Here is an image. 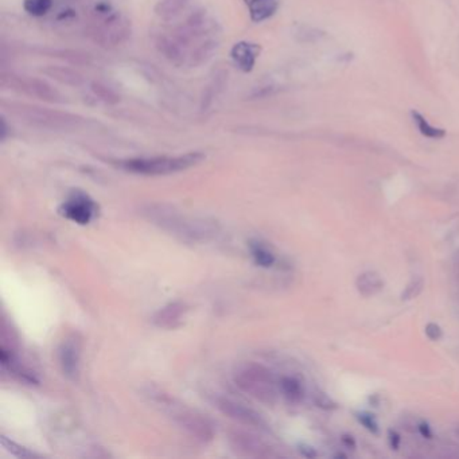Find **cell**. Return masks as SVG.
I'll list each match as a JSON object with an SVG mask.
<instances>
[{
  "label": "cell",
  "instance_id": "1",
  "mask_svg": "<svg viewBox=\"0 0 459 459\" xmlns=\"http://www.w3.org/2000/svg\"><path fill=\"white\" fill-rule=\"evenodd\" d=\"M166 24L172 26L158 34L156 46L177 65H202L219 46V26L205 10L195 8L179 24Z\"/></svg>",
  "mask_w": 459,
  "mask_h": 459
},
{
  "label": "cell",
  "instance_id": "2",
  "mask_svg": "<svg viewBox=\"0 0 459 459\" xmlns=\"http://www.w3.org/2000/svg\"><path fill=\"white\" fill-rule=\"evenodd\" d=\"M143 215L152 224L182 240L202 242L217 233V226L215 224L204 218L179 213L166 205H148L143 209Z\"/></svg>",
  "mask_w": 459,
  "mask_h": 459
},
{
  "label": "cell",
  "instance_id": "3",
  "mask_svg": "<svg viewBox=\"0 0 459 459\" xmlns=\"http://www.w3.org/2000/svg\"><path fill=\"white\" fill-rule=\"evenodd\" d=\"M91 35L102 46H118L131 35V24L109 3H98L93 11Z\"/></svg>",
  "mask_w": 459,
  "mask_h": 459
},
{
  "label": "cell",
  "instance_id": "4",
  "mask_svg": "<svg viewBox=\"0 0 459 459\" xmlns=\"http://www.w3.org/2000/svg\"><path fill=\"white\" fill-rule=\"evenodd\" d=\"M205 159L201 152H189L178 156H152V158H135L123 161L119 165L123 170L139 174V175H169L174 172L185 171L199 165Z\"/></svg>",
  "mask_w": 459,
  "mask_h": 459
},
{
  "label": "cell",
  "instance_id": "5",
  "mask_svg": "<svg viewBox=\"0 0 459 459\" xmlns=\"http://www.w3.org/2000/svg\"><path fill=\"white\" fill-rule=\"evenodd\" d=\"M236 386L262 403L273 404L278 397L272 372L259 363H245L235 373Z\"/></svg>",
  "mask_w": 459,
  "mask_h": 459
},
{
  "label": "cell",
  "instance_id": "6",
  "mask_svg": "<svg viewBox=\"0 0 459 459\" xmlns=\"http://www.w3.org/2000/svg\"><path fill=\"white\" fill-rule=\"evenodd\" d=\"M158 402L163 406L171 419L194 439L201 442H209L213 439L215 426L205 415L194 411L185 404H177L175 400L161 395L158 396Z\"/></svg>",
  "mask_w": 459,
  "mask_h": 459
},
{
  "label": "cell",
  "instance_id": "7",
  "mask_svg": "<svg viewBox=\"0 0 459 459\" xmlns=\"http://www.w3.org/2000/svg\"><path fill=\"white\" fill-rule=\"evenodd\" d=\"M18 112L30 124L38 125L42 128H51V129L77 128L78 125L82 124V120H84L71 114H64L60 111H51L48 108H38V107H30V105L19 107Z\"/></svg>",
  "mask_w": 459,
  "mask_h": 459
},
{
  "label": "cell",
  "instance_id": "8",
  "mask_svg": "<svg viewBox=\"0 0 459 459\" xmlns=\"http://www.w3.org/2000/svg\"><path fill=\"white\" fill-rule=\"evenodd\" d=\"M1 85L10 87L11 89L24 92L28 96L37 97L45 101H51V102L61 101V95L51 85H48V82L38 78L3 73Z\"/></svg>",
  "mask_w": 459,
  "mask_h": 459
},
{
  "label": "cell",
  "instance_id": "9",
  "mask_svg": "<svg viewBox=\"0 0 459 459\" xmlns=\"http://www.w3.org/2000/svg\"><path fill=\"white\" fill-rule=\"evenodd\" d=\"M97 210L96 202L82 192H74L61 208V213L65 217L80 225L89 224L96 216Z\"/></svg>",
  "mask_w": 459,
  "mask_h": 459
},
{
  "label": "cell",
  "instance_id": "10",
  "mask_svg": "<svg viewBox=\"0 0 459 459\" xmlns=\"http://www.w3.org/2000/svg\"><path fill=\"white\" fill-rule=\"evenodd\" d=\"M215 404L219 411L233 420H237L246 426L266 429V422L260 416V413H258L252 408H248L246 406H244L236 400H232L228 397H217L215 400Z\"/></svg>",
  "mask_w": 459,
  "mask_h": 459
},
{
  "label": "cell",
  "instance_id": "11",
  "mask_svg": "<svg viewBox=\"0 0 459 459\" xmlns=\"http://www.w3.org/2000/svg\"><path fill=\"white\" fill-rule=\"evenodd\" d=\"M58 360L64 375L72 380H75L80 373L81 361V348L75 339H66L60 346Z\"/></svg>",
  "mask_w": 459,
  "mask_h": 459
},
{
  "label": "cell",
  "instance_id": "12",
  "mask_svg": "<svg viewBox=\"0 0 459 459\" xmlns=\"http://www.w3.org/2000/svg\"><path fill=\"white\" fill-rule=\"evenodd\" d=\"M188 306L182 302H172L162 307L156 314L154 315L152 322L155 326L166 330L177 329L182 325L185 316L188 314Z\"/></svg>",
  "mask_w": 459,
  "mask_h": 459
},
{
  "label": "cell",
  "instance_id": "13",
  "mask_svg": "<svg viewBox=\"0 0 459 459\" xmlns=\"http://www.w3.org/2000/svg\"><path fill=\"white\" fill-rule=\"evenodd\" d=\"M262 48L258 44L253 42H246L242 41L237 42L232 50H231V57L233 64L244 73H249L253 71L256 61L260 55Z\"/></svg>",
  "mask_w": 459,
  "mask_h": 459
},
{
  "label": "cell",
  "instance_id": "14",
  "mask_svg": "<svg viewBox=\"0 0 459 459\" xmlns=\"http://www.w3.org/2000/svg\"><path fill=\"white\" fill-rule=\"evenodd\" d=\"M231 444L232 449L237 453L245 457H269L271 451L267 447L266 444L259 440L255 436L248 435V434H233L231 436Z\"/></svg>",
  "mask_w": 459,
  "mask_h": 459
},
{
  "label": "cell",
  "instance_id": "15",
  "mask_svg": "<svg viewBox=\"0 0 459 459\" xmlns=\"http://www.w3.org/2000/svg\"><path fill=\"white\" fill-rule=\"evenodd\" d=\"M192 0H159L155 6V14L163 24H169L186 14Z\"/></svg>",
  "mask_w": 459,
  "mask_h": 459
},
{
  "label": "cell",
  "instance_id": "16",
  "mask_svg": "<svg viewBox=\"0 0 459 459\" xmlns=\"http://www.w3.org/2000/svg\"><path fill=\"white\" fill-rule=\"evenodd\" d=\"M356 287L363 296L369 298L379 294L384 289V280L380 276V273L375 271H366L359 275L356 280Z\"/></svg>",
  "mask_w": 459,
  "mask_h": 459
},
{
  "label": "cell",
  "instance_id": "17",
  "mask_svg": "<svg viewBox=\"0 0 459 459\" xmlns=\"http://www.w3.org/2000/svg\"><path fill=\"white\" fill-rule=\"evenodd\" d=\"M246 6L249 8L251 19L256 24H260L276 14V11L279 8V1L278 0H252Z\"/></svg>",
  "mask_w": 459,
  "mask_h": 459
},
{
  "label": "cell",
  "instance_id": "18",
  "mask_svg": "<svg viewBox=\"0 0 459 459\" xmlns=\"http://www.w3.org/2000/svg\"><path fill=\"white\" fill-rule=\"evenodd\" d=\"M412 121L413 124L417 127L419 132L429 138V139H442L446 135V131L442 128H438L430 124V121L427 120L420 112L417 111H412L411 112Z\"/></svg>",
  "mask_w": 459,
  "mask_h": 459
},
{
  "label": "cell",
  "instance_id": "19",
  "mask_svg": "<svg viewBox=\"0 0 459 459\" xmlns=\"http://www.w3.org/2000/svg\"><path fill=\"white\" fill-rule=\"evenodd\" d=\"M279 388H280L282 393L285 395V397L287 400H290L291 403H299L305 396V390H303L302 384L294 377H282V380L279 383Z\"/></svg>",
  "mask_w": 459,
  "mask_h": 459
},
{
  "label": "cell",
  "instance_id": "20",
  "mask_svg": "<svg viewBox=\"0 0 459 459\" xmlns=\"http://www.w3.org/2000/svg\"><path fill=\"white\" fill-rule=\"evenodd\" d=\"M251 253H252V258L255 259L256 264H259L260 267H264V268H269V267L273 266L275 264V255L259 242H255L251 245Z\"/></svg>",
  "mask_w": 459,
  "mask_h": 459
},
{
  "label": "cell",
  "instance_id": "21",
  "mask_svg": "<svg viewBox=\"0 0 459 459\" xmlns=\"http://www.w3.org/2000/svg\"><path fill=\"white\" fill-rule=\"evenodd\" d=\"M53 0H24V11L33 17H44L53 8Z\"/></svg>",
  "mask_w": 459,
  "mask_h": 459
},
{
  "label": "cell",
  "instance_id": "22",
  "mask_svg": "<svg viewBox=\"0 0 459 459\" xmlns=\"http://www.w3.org/2000/svg\"><path fill=\"white\" fill-rule=\"evenodd\" d=\"M0 442H1V446H3L8 453H11V454H14V456H17V457H19V458H31V457H37V454H34L33 451H28L27 449H24L21 444H18V443H15L14 440L8 439L7 436H1Z\"/></svg>",
  "mask_w": 459,
  "mask_h": 459
},
{
  "label": "cell",
  "instance_id": "23",
  "mask_svg": "<svg viewBox=\"0 0 459 459\" xmlns=\"http://www.w3.org/2000/svg\"><path fill=\"white\" fill-rule=\"evenodd\" d=\"M424 289V279L423 278H415L406 286L404 291L402 292V300H412L417 298Z\"/></svg>",
  "mask_w": 459,
  "mask_h": 459
},
{
  "label": "cell",
  "instance_id": "24",
  "mask_svg": "<svg viewBox=\"0 0 459 459\" xmlns=\"http://www.w3.org/2000/svg\"><path fill=\"white\" fill-rule=\"evenodd\" d=\"M357 419H359V422L363 424V427H365L369 433H372V434H379V431H380L379 424H377L376 419H375L370 413H368V412L357 413Z\"/></svg>",
  "mask_w": 459,
  "mask_h": 459
},
{
  "label": "cell",
  "instance_id": "25",
  "mask_svg": "<svg viewBox=\"0 0 459 459\" xmlns=\"http://www.w3.org/2000/svg\"><path fill=\"white\" fill-rule=\"evenodd\" d=\"M424 332H426V336L429 337V339H431V341H434V342H436V341H440L442 337H443V330H442V327H440L439 325L434 323V322L427 323Z\"/></svg>",
  "mask_w": 459,
  "mask_h": 459
},
{
  "label": "cell",
  "instance_id": "26",
  "mask_svg": "<svg viewBox=\"0 0 459 459\" xmlns=\"http://www.w3.org/2000/svg\"><path fill=\"white\" fill-rule=\"evenodd\" d=\"M315 404L323 410H336L337 408V404L323 393H319L315 396Z\"/></svg>",
  "mask_w": 459,
  "mask_h": 459
},
{
  "label": "cell",
  "instance_id": "27",
  "mask_svg": "<svg viewBox=\"0 0 459 459\" xmlns=\"http://www.w3.org/2000/svg\"><path fill=\"white\" fill-rule=\"evenodd\" d=\"M388 442H389V446H390V449H392V450H395V451H397V450L400 449L402 438H400V435H399L396 431H393V430H389V431H388Z\"/></svg>",
  "mask_w": 459,
  "mask_h": 459
},
{
  "label": "cell",
  "instance_id": "28",
  "mask_svg": "<svg viewBox=\"0 0 459 459\" xmlns=\"http://www.w3.org/2000/svg\"><path fill=\"white\" fill-rule=\"evenodd\" d=\"M299 451L305 458H316L318 457V453L315 451V449H313L312 446H307V444H300Z\"/></svg>",
  "mask_w": 459,
  "mask_h": 459
},
{
  "label": "cell",
  "instance_id": "29",
  "mask_svg": "<svg viewBox=\"0 0 459 459\" xmlns=\"http://www.w3.org/2000/svg\"><path fill=\"white\" fill-rule=\"evenodd\" d=\"M417 430H419L420 435L423 436V438H426V439H433V438H434V433H433L431 427H430L427 423H420V424L417 426Z\"/></svg>",
  "mask_w": 459,
  "mask_h": 459
},
{
  "label": "cell",
  "instance_id": "30",
  "mask_svg": "<svg viewBox=\"0 0 459 459\" xmlns=\"http://www.w3.org/2000/svg\"><path fill=\"white\" fill-rule=\"evenodd\" d=\"M93 91L96 92V95H98V96L101 97V98H104V100H111L112 97L114 96V93L112 92H109L105 87H101V85H95V88H93Z\"/></svg>",
  "mask_w": 459,
  "mask_h": 459
},
{
  "label": "cell",
  "instance_id": "31",
  "mask_svg": "<svg viewBox=\"0 0 459 459\" xmlns=\"http://www.w3.org/2000/svg\"><path fill=\"white\" fill-rule=\"evenodd\" d=\"M341 442H342V444H343L345 447H348V449H352V450L356 449V440H354V438L352 435H348V434L342 435V438H341Z\"/></svg>",
  "mask_w": 459,
  "mask_h": 459
},
{
  "label": "cell",
  "instance_id": "32",
  "mask_svg": "<svg viewBox=\"0 0 459 459\" xmlns=\"http://www.w3.org/2000/svg\"><path fill=\"white\" fill-rule=\"evenodd\" d=\"M6 138H7V123L4 118H1V141L4 142Z\"/></svg>",
  "mask_w": 459,
  "mask_h": 459
},
{
  "label": "cell",
  "instance_id": "33",
  "mask_svg": "<svg viewBox=\"0 0 459 459\" xmlns=\"http://www.w3.org/2000/svg\"><path fill=\"white\" fill-rule=\"evenodd\" d=\"M456 269H457V275H458L459 278V251L457 252V255H456Z\"/></svg>",
  "mask_w": 459,
  "mask_h": 459
},
{
  "label": "cell",
  "instance_id": "34",
  "mask_svg": "<svg viewBox=\"0 0 459 459\" xmlns=\"http://www.w3.org/2000/svg\"><path fill=\"white\" fill-rule=\"evenodd\" d=\"M336 457H337V458H346V456H343V454H337Z\"/></svg>",
  "mask_w": 459,
  "mask_h": 459
},
{
  "label": "cell",
  "instance_id": "35",
  "mask_svg": "<svg viewBox=\"0 0 459 459\" xmlns=\"http://www.w3.org/2000/svg\"><path fill=\"white\" fill-rule=\"evenodd\" d=\"M244 1H245V3H246V4H249V3H251V1H252V0H244Z\"/></svg>",
  "mask_w": 459,
  "mask_h": 459
}]
</instances>
